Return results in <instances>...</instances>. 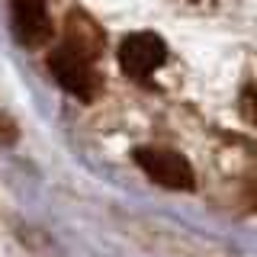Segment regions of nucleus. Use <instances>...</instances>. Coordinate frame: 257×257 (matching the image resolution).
Returning a JSON list of instances; mask_svg holds the SVG:
<instances>
[{
	"label": "nucleus",
	"mask_w": 257,
	"mask_h": 257,
	"mask_svg": "<svg viewBox=\"0 0 257 257\" xmlns=\"http://www.w3.org/2000/svg\"><path fill=\"white\" fill-rule=\"evenodd\" d=\"M48 68H52L55 80L68 90L71 96L77 100H93L100 93V77H96V68H93V58L80 48L61 42L58 48L52 52L48 58Z\"/></svg>",
	"instance_id": "obj_1"
},
{
	"label": "nucleus",
	"mask_w": 257,
	"mask_h": 257,
	"mask_svg": "<svg viewBox=\"0 0 257 257\" xmlns=\"http://www.w3.org/2000/svg\"><path fill=\"white\" fill-rule=\"evenodd\" d=\"M64 42L80 48V52H87L90 58H96V55L103 52V42H106V39H103L100 26H96L87 13H71L68 26H64Z\"/></svg>",
	"instance_id": "obj_5"
},
{
	"label": "nucleus",
	"mask_w": 257,
	"mask_h": 257,
	"mask_svg": "<svg viewBox=\"0 0 257 257\" xmlns=\"http://www.w3.org/2000/svg\"><path fill=\"white\" fill-rule=\"evenodd\" d=\"M135 164L167 190H193V183H196L190 161L171 148H139L135 151Z\"/></svg>",
	"instance_id": "obj_3"
},
{
	"label": "nucleus",
	"mask_w": 257,
	"mask_h": 257,
	"mask_svg": "<svg viewBox=\"0 0 257 257\" xmlns=\"http://www.w3.org/2000/svg\"><path fill=\"white\" fill-rule=\"evenodd\" d=\"M241 116H244L251 125H257V80L247 84L244 93H241Z\"/></svg>",
	"instance_id": "obj_6"
},
{
	"label": "nucleus",
	"mask_w": 257,
	"mask_h": 257,
	"mask_svg": "<svg viewBox=\"0 0 257 257\" xmlns=\"http://www.w3.org/2000/svg\"><path fill=\"white\" fill-rule=\"evenodd\" d=\"M167 61V45L155 32H132L119 45V68L132 80H148Z\"/></svg>",
	"instance_id": "obj_2"
},
{
	"label": "nucleus",
	"mask_w": 257,
	"mask_h": 257,
	"mask_svg": "<svg viewBox=\"0 0 257 257\" xmlns=\"http://www.w3.org/2000/svg\"><path fill=\"white\" fill-rule=\"evenodd\" d=\"M10 16H13V32L23 45H42L52 36L45 0H10Z\"/></svg>",
	"instance_id": "obj_4"
}]
</instances>
